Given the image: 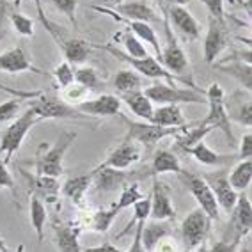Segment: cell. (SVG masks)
Segmentation results:
<instances>
[{"mask_svg": "<svg viewBox=\"0 0 252 252\" xmlns=\"http://www.w3.org/2000/svg\"><path fill=\"white\" fill-rule=\"evenodd\" d=\"M75 139H77L75 131H63L54 144L45 149V153H37L36 158L32 160V167L36 169V174L50 176V178L63 176V160Z\"/></svg>", "mask_w": 252, "mask_h": 252, "instance_id": "6da1fadb", "label": "cell"}, {"mask_svg": "<svg viewBox=\"0 0 252 252\" xmlns=\"http://www.w3.org/2000/svg\"><path fill=\"white\" fill-rule=\"evenodd\" d=\"M206 96V103L210 107L206 117L203 121H199L197 126L203 128H212V130H222L225 137L229 139L231 144H234V133L231 128V119L227 117V110H225V93L219 84H212L204 93Z\"/></svg>", "mask_w": 252, "mask_h": 252, "instance_id": "7a4b0ae2", "label": "cell"}, {"mask_svg": "<svg viewBox=\"0 0 252 252\" xmlns=\"http://www.w3.org/2000/svg\"><path fill=\"white\" fill-rule=\"evenodd\" d=\"M39 121L36 116V112L31 107L25 112L20 114L13 123L2 133V140H0V155L4 153V162L9 163V160L13 158V155L22 148L23 139L27 137V133L32 130V126Z\"/></svg>", "mask_w": 252, "mask_h": 252, "instance_id": "3957f363", "label": "cell"}, {"mask_svg": "<svg viewBox=\"0 0 252 252\" xmlns=\"http://www.w3.org/2000/svg\"><path fill=\"white\" fill-rule=\"evenodd\" d=\"M105 52H108L110 55H114L116 59H119L121 63L128 64L131 69L135 73H139L140 77H146V78H151V80H167V82H183L185 78L180 77H174L172 73H169L165 68H163L160 61L151 55H146V57H130V55H126L125 52L121 50L114 48V46H101Z\"/></svg>", "mask_w": 252, "mask_h": 252, "instance_id": "277c9868", "label": "cell"}, {"mask_svg": "<svg viewBox=\"0 0 252 252\" xmlns=\"http://www.w3.org/2000/svg\"><path fill=\"white\" fill-rule=\"evenodd\" d=\"M121 119L128 126V133H126L125 139L131 140V142H137V144H142L146 149H153L165 137H176L181 131V128H183V126L181 128H167V126H158L149 121L135 123V121H130L125 116H121Z\"/></svg>", "mask_w": 252, "mask_h": 252, "instance_id": "5b68a950", "label": "cell"}, {"mask_svg": "<svg viewBox=\"0 0 252 252\" xmlns=\"http://www.w3.org/2000/svg\"><path fill=\"white\" fill-rule=\"evenodd\" d=\"M93 174V185L96 190L101 192H116V190L125 189L126 185L130 183H139V180L148 178L149 171H130V169H112V167H94V171H91Z\"/></svg>", "mask_w": 252, "mask_h": 252, "instance_id": "8992f818", "label": "cell"}, {"mask_svg": "<svg viewBox=\"0 0 252 252\" xmlns=\"http://www.w3.org/2000/svg\"><path fill=\"white\" fill-rule=\"evenodd\" d=\"M153 105H180V103H206V96L203 91L197 89H180L167 84H155L144 89Z\"/></svg>", "mask_w": 252, "mask_h": 252, "instance_id": "52a82bcc", "label": "cell"}, {"mask_svg": "<svg viewBox=\"0 0 252 252\" xmlns=\"http://www.w3.org/2000/svg\"><path fill=\"white\" fill-rule=\"evenodd\" d=\"M178 176L183 180L185 187L190 190V194L194 195L199 208H201L212 220H219V219H220V208L217 204V199H215V195H213L212 189H210L206 181L203 180V176L194 174V172H189V171H181Z\"/></svg>", "mask_w": 252, "mask_h": 252, "instance_id": "ba28073f", "label": "cell"}, {"mask_svg": "<svg viewBox=\"0 0 252 252\" xmlns=\"http://www.w3.org/2000/svg\"><path fill=\"white\" fill-rule=\"evenodd\" d=\"M31 108L36 112L37 119H86V114L78 112L73 105L66 103L64 99H61L59 96L52 94H41L36 101H32Z\"/></svg>", "mask_w": 252, "mask_h": 252, "instance_id": "9c48e42d", "label": "cell"}, {"mask_svg": "<svg viewBox=\"0 0 252 252\" xmlns=\"http://www.w3.org/2000/svg\"><path fill=\"white\" fill-rule=\"evenodd\" d=\"M212 229V219L201 210L195 208L181 222V240L187 251H194L206 240Z\"/></svg>", "mask_w": 252, "mask_h": 252, "instance_id": "30bf717a", "label": "cell"}, {"mask_svg": "<svg viewBox=\"0 0 252 252\" xmlns=\"http://www.w3.org/2000/svg\"><path fill=\"white\" fill-rule=\"evenodd\" d=\"M229 215L231 220L227 224V233L231 231V236H227V242H242L251 234L252 229V204L247 194L242 192V195H238Z\"/></svg>", "mask_w": 252, "mask_h": 252, "instance_id": "8fae6325", "label": "cell"}, {"mask_svg": "<svg viewBox=\"0 0 252 252\" xmlns=\"http://www.w3.org/2000/svg\"><path fill=\"white\" fill-rule=\"evenodd\" d=\"M227 174H229L227 169H217L215 172H204L201 176H203V180L208 183V187L212 189L219 208H222L229 215L231 210L236 204L238 192H234V189L231 187L229 180H227Z\"/></svg>", "mask_w": 252, "mask_h": 252, "instance_id": "7c38bea8", "label": "cell"}, {"mask_svg": "<svg viewBox=\"0 0 252 252\" xmlns=\"http://www.w3.org/2000/svg\"><path fill=\"white\" fill-rule=\"evenodd\" d=\"M165 46L160 50V64H162L163 68L167 69L169 73H172L174 77H180L183 78V75L187 69H189V59L185 55L183 48L180 46L176 36L172 34L171 27H169V23L165 22Z\"/></svg>", "mask_w": 252, "mask_h": 252, "instance_id": "4fadbf2b", "label": "cell"}, {"mask_svg": "<svg viewBox=\"0 0 252 252\" xmlns=\"http://www.w3.org/2000/svg\"><path fill=\"white\" fill-rule=\"evenodd\" d=\"M208 32L204 36L203 54L204 61L208 64H215L219 55L222 54L227 46V31H225V22H219L215 18L208 20Z\"/></svg>", "mask_w": 252, "mask_h": 252, "instance_id": "5bb4252c", "label": "cell"}, {"mask_svg": "<svg viewBox=\"0 0 252 252\" xmlns=\"http://www.w3.org/2000/svg\"><path fill=\"white\" fill-rule=\"evenodd\" d=\"M140 158H142V151H140L139 144H137V142H131V140L123 139L121 144L108 153V157L99 163V167H112V169H121V171H125L128 167L135 165Z\"/></svg>", "mask_w": 252, "mask_h": 252, "instance_id": "9a60e30c", "label": "cell"}, {"mask_svg": "<svg viewBox=\"0 0 252 252\" xmlns=\"http://www.w3.org/2000/svg\"><path fill=\"white\" fill-rule=\"evenodd\" d=\"M78 112L93 117H110L121 114V99L114 94H99L93 99H86L75 107Z\"/></svg>", "mask_w": 252, "mask_h": 252, "instance_id": "2e32d148", "label": "cell"}, {"mask_svg": "<svg viewBox=\"0 0 252 252\" xmlns=\"http://www.w3.org/2000/svg\"><path fill=\"white\" fill-rule=\"evenodd\" d=\"M23 178L27 180L29 189H31L32 195H36L43 203L54 204L57 203L59 192H61V185H59V178H50V176H39V174H29L22 169Z\"/></svg>", "mask_w": 252, "mask_h": 252, "instance_id": "e0dca14e", "label": "cell"}, {"mask_svg": "<svg viewBox=\"0 0 252 252\" xmlns=\"http://www.w3.org/2000/svg\"><path fill=\"white\" fill-rule=\"evenodd\" d=\"M149 217L155 219V220H171V222H174L176 219V208L171 203L169 190L157 178H155L153 190H151V213H149Z\"/></svg>", "mask_w": 252, "mask_h": 252, "instance_id": "ac0fdd59", "label": "cell"}, {"mask_svg": "<svg viewBox=\"0 0 252 252\" xmlns=\"http://www.w3.org/2000/svg\"><path fill=\"white\" fill-rule=\"evenodd\" d=\"M117 215H119V212H116L112 206L108 210H80L78 227L96 231V233H107Z\"/></svg>", "mask_w": 252, "mask_h": 252, "instance_id": "d6986e66", "label": "cell"}, {"mask_svg": "<svg viewBox=\"0 0 252 252\" xmlns=\"http://www.w3.org/2000/svg\"><path fill=\"white\" fill-rule=\"evenodd\" d=\"M167 16L178 31L189 39H197L201 36V25L194 18V14L187 9V5H169Z\"/></svg>", "mask_w": 252, "mask_h": 252, "instance_id": "ffe728a7", "label": "cell"}, {"mask_svg": "<svg viewBox=\"0 0 252 252\" xmlns=\"http://www.w3.org/2000/svg\"><path fill=\"white\" fill-rule=\"evenodd\" d=\"M0 71L9 73V75H16V73H25V71L43 75V71H39L31 63V59L27 57V54L22 48H11L0 54Z\"/></svg>", "mask_w": 252, "mask_h": 252, "instance_id": "44dd1931", "label": "cell"}, {"mask_svg": "<svg viewBox=\"0 0 252 252\" xmlns=\"http://www.w3.org/2000/svg\"><path fill=\"white\" fill-rule=\"evenodd\" d=\"M187 153L192 155L199 163L208 167H217V169H227V167L233 165L238 160V157H234V155H220L213 151L204 140H199L197 144L192 146Z\"/></svg>", "mask_w": 252, "mask_h": 252, "instance_id": "7402d4cb", "label": "cell"}, {"mask_svg": "<svg viewBox=\"0 0 252 252\" xmlns=\"http://www.w3.org/2000/svg\"><path fill=\"white\" fill-rule=\"evenodd\" d=\"M167 236H174V225L171 220H151L144 224L142 227V245H144L146 252H153L158 242H162Z\"/></svg>", "mask_w": 252, "mask_h": 252, "instance_id": "603a6c76", "label": "cell"}, {"mask_svg": "<svg viewBox=\"0 0 252 252\" xmlns=\"http://www.w3.org/2000/svg\"><path fill=\"white\" fill-rule=\"evenodd\" d=\"M54 233L57 252H82L80 240H78V236H80V227L78 225L54 222Z\"/></svg>", "mask_w": 252, "mask_h": 252, "instance_id": "cb8c5ba5", "label": "cell"}, {"mask_svg": "<svg viewBox=\"0 0 252 252\" xmlns=\"http://www.w3.org/2000/svg\"><path fill=\"white\" fill-rule=\"evenodd\" d=\"M112 11L116 14H119L121 18L130 20V22H144L151 25L153 22L160 20L158 14L148 4H144V2H121Z\"/></svg>", "mask_w": 252, "mask_h": 252, "instance_id": "d4e9b609", "label": "cell"}, {"mask_svg": "<svg viewBox=\"0 0 252 252\" xmlns=\"http://www.w3.org/2000/svg\"><path fill=\"white\" fill-rule=\"evenodd\" d=\"M57 45L61 46V52L64 54L66 61L69 64H84L86 59L91 55L93 46L86 39H78V37H57Z\"/></svg>", "mask_w": 252, "mask_h": 252, "instance_id": "484cf974", "label": "cell"}, {"mask_svg": "<svg viewBox=\"0 0 252 252\" xmlns=\"http://www.w3.org/2000/svg\"><path fill=\"white\" fill-rule=\"evenodd\" d=\"M121 103H126V107L130 108L131 114L137 116L142 121H151L155 112L153 101L144 94V91H131V93H125V94H119Z\"/></svg>", "mask_w": 252, "mask_h": 252, "instance_id": "4316f807", "label": "cell"}, {"mask_svg": "<svg viewBox=\"0 0 252 252\" xmlns=\"http://www.w3.org/2000/svg\"><path fill=\"white\" fill-rule=\"evenodd\" d=\"M153 125L158 126H167V128H181L187 126V119H185L183 112H181L180 105H158L155 108L151 121Z\"/></svg>", "mask_w": 252, "mask_h": 252, "instance_id": "83f0119b", "label": "cell"}, {"mask_svg": "<svg viewBox=\"0 0 252 252\" xmlns=\"http://www.w3.org/2000/svg\"><path fill=\"white\" fill-rule=\"evenodd\" d=\"M91 185H93V174L91 172L84 176H77V178H69L63 185V194L71 199L73 204L82 210L84 208V201H86V194Z\"/></svg>", "mask_w": 252, "mask_h": 252, "instance_id": "f1b7e54d", "label": "cell"}, {"mask_svg": "<svg viewBox=\"0 0 252 252\" xmlns=\"http://www.w3.org/2000/svg\"><path fill=\"white\" fill-rule=\"evenodd\" d=\"M181 171L183 169H181L180 158L176 157L172 151H169V149H160L153 157V162H151V167H149V176L157 178V176L169 174V172L180 174Z\"/></svg>", "mask_w": 252, "mask_h": 252, "instance_id": "f546056e", "label": "cell"}, {"mask_svg": "<svg viewBox=\"0 0 252 252\" xmlns=\"http://www.w3.org/2000/svg\"><path fill=\"white\" fill-rule=\"evenodd\" d=\"M227 180L234 192H245L252 181V160H238L231 174H227Z\"/></svg>", "mask_w": 252, "mask_h": 252, "instance_id": "4dcf8cb0", "label": "cell"}, {"mask_svg": "<svg viewBox=\"0 0 252 252\" xmlns=\"http://www.w3.org/2000/svg\"><path fill=\"white\" fill-rule=\"evenodd\" d=\"M29 217H31V224L37 234V242L45 240V224H46V206L45 203L37 199L36 195H31V203H29Z\"/></svg>", "mask_w": 252, "mask_h": 252, "instance_id": "1f68e13d", "label": "cell"}, {"mask_svg": "<svg viewBox=\"0 0 252 252\" xmlns=\"http://www.w3.org/2000/svg\"><path fill=\"white\" fill-rule=\"evenodd\" d=\"M219 68L222 69L224 73L234 77L236 80L242 84L245 89L251 93L252 89V69H251V64H243V59H236V61H231L229 64L227 63H222L219 64Z\"/></svg>", "mask_w": 252, "mask_h": 252, "instance_id": "d6a6232c", "label": "cell"}, {"mask_svg": "<svg viewBox=\"0 0 252 252\" xmlns=\"http://www.w3.org/2000/svg\"><path fill=\"white\" fill-rule=\"evenodd\" d=\"M133 217H131V220L128 222V225H125L119 233L116 234V240L123 238V236H126V234L130 233V231L135 229V225L139 224V222H146L149 219V213H151V199L149 197H142L139 199L135 204H133Z\"/></svg>", "mask_w": 252, "mask_h": 252, "instance_id": "836d02e7", "label": "cell"}, {"mask_svg": "<svg viewBox=\"0 0 252 252\" xmlns=\"http://www.w3.org/2000/svg\"><path fill=\"white\" fill-rule=\"evenodd\" d=\"M114 87L119 91V94L131 93V91H140L142 89V77L133 69H121L114 77Z\"/></svg>", "mask_w": 252, "mask_h": 252, "instance_id": "e575fe53", "label": "cell"}, {"mask_svg": "<svg viewBox=\"0 0 252 252\" xmlns=\"http://www.w3.org/2000/svg\"><path fill=\"white\" fill-rule=\"evenodd\" d=\"M75 82L84 89L89 91V93L98 91L101 87V78H99L98 71L94 68H91V66H78L75 69Z\"/></svg>", "mask_w": 252, "mask_h": 252, "instance_id": "d590c367", "label": "cell"}, {"mask_svg": "<svg viewBox=\"0 0 252 252\" xmlns=\"http://www.w3.org/2000/svg\"><path fill=\"white\" fill-rule=\"evenodd\" d=\"M142 197H144V194L140 192V185L130 183V185H126L125 189H121V195H119V199H117V203L112 204V208L116 210V212L121 213L123 210L133 206V204Z\"/></svg>", "mask_w": 252, "mask_h": 252, "instance_id": "8d00e7d4", "label": "cell"}, {"mask_svg": "<svg viewBox=\"0 0 252 252\" xmlns=\"http://www.w3.org/2000/svg\"><path fill=\"white\" fill-rule=\"evenodd\" d=\"M225 110H229L227 112V117L229 119H234L236 123H240V125L247 126V128H251L252 125V105H251V99H240L236 105H225Z\"/></svg>", "mask_w": 252, "mask_h": 252, "instance_id": "74e56055", "label": "cell"}, {"mask_svg": "<svg viewBox=\"0 0 252 252\" xmlns=\"http://www.w3.org/2000/svg\"><path fill=\"white\" fill-rule=\"evenodd\" d=\"M117 37H121L123 45H125V54L130 55V57H146L148 54V50H146V45L142 43V41L139 39V37H135L133 34H131L130 31L123 32V34H119Z\"/></svg>", "mask_w": 252, "mask_h": 252, "instance_id": "f35d334b", "label": "cell"}, {"mask_svg": "<svg viewBox=\"0 0 252 252\" xmlns=\"http://www.w3.org/2000/svg\"><path fill=\"white\" fill-rule=\"evenodd\" d=\"M52 75H54L55 82H57V86L61 87V89L71 86L73 82H75V69H73V66L68 61L57 64L54 68V71H52Z\"/></svg>", "mask_w": 252, "mask_h": 252, "instance_id": "ab89813d", "label": "cell"}, {"mask_svg": "<svg viewBox=\"0 0 252 252\" xmlns=\"http://www.w3.org/2000/svg\"><path fill=\"white\" fill-rule=\"evenodd\" d=\"M9 20H11V23H13L14 31L18 32L20 36H23V37L34 36V22H32L29 16L13 11V13H9Z\"/></svg>", "mask_w": 252, "mask_h": 252, "instance_id": "60d3db41", "label": "cell"}, {"mask_svg": "<svg viewBox=\"0 0 252 252\" xmlns=\"http://www.w3.org/2000/svg\"><path fill=\"white\" fill-rule=\"evenodd\" d=\"M87 94H89V91L84 89L82 86H78L77 82H73L71 86L64 87L63 89V99L66 101V103L73 105V107H77L78 103L86 101Z\"/></svg>", "mask_w": 252, "mask_h": 252, "instance_id": "b9f144b4", "label": "cell"}, {"mask_svg": "<svg viewBox=\"0 0 252 252\" xmlns=\"http://www.w3.org/2000/svg\"><path fill=\"white\" fill-rule=\"evenodd\" d=\"M20 107H22L20 99H9V101L0 103V123H7L11 119H16L20 112Z\"/></svg>", "mask_w": 252, "mask_h": 252, "instance_id": "7bdbcfd3", "label": "cell"}, {"mask_svg": "<svg viewBox=\"0 0 252 252\" xmlns=\"http://www.w3.org/2000/svg\"><path fill=\"white\" fill-rule=\"evenodd\" d=\"M52 4H54L61 13L66 14V16L73 22V25H77V4H78V0H52Z\"/></svg>", "mask_w": 252, "mask_h": 252, "instance_id": "ee69618b", "label": "cell"}, {"mask_svg": "<svg viewBox=\"0 0 252 252\" xmlns=\"http://www.w3.org/2000/svg\"><path fill=\"white\" fill-rule=\"evenodd\" d=\"M204 7L210 13V18H215L219 22H225L224 20V0H201Z\"/></svg>", "mask_w": 252, "mask_h": 252, "instance_id": "f6af8a7d", "label": "cell"}, {"mask_svg": "<svg viewBox=\"0 0 252 252\" xmlns=\"http://www.w3.org/2000/svg\"><path fill=\"white\" fill-rule=\"evenodd\" d=\"M252 158V133L247 131L242 137L238 146V160H251Z\"/></svg>", "mask_w": 252, "mask_h": 252, "instance_id": "bcb514c9", "label": "cell"}, {"mask_svg": "<svg viewBox=\"0 0 252 252\" xmlns=\"http://www.w3.org/2000/svg\"><path fill=\"white\" fill-rule=\"evenodd\" d=\"M0 189H7L14 192V180L4 160H0Z\"/></svg>", "mask_w": 252, "mask_h": 252, "instance_id": "7dc6e473", "label": "cell"}, {"mask_svg": "<svg viewBox=\"0 0 252 252\" xmlns=\"http://www.w3.org/2000/svg\"><path fill=\"white\" fill-rule=\"evenodd\" d=\"M242 242H227V240H219L212 245L210 252H238Z\"/></svg>", "mask_w": 252, "mask_h": 252, "instance_id": "c3c4849f", "label": "cell"}, {"mask_svg": "<svg viewBox=\"0 0 252 252\" xmlns=\"http://www.w3.org/2000/svg\"><path fill=\"white\" fill-rule=\"evenodd\" d=\"M144 224H146V222H139V224L135 225V229H133V242H131L130 249H128L126 252H146L144 245H142V238H140Z\"/></svg>", "mask_w": 252, "mask_h": 252, "instance_id": "681fc988", "label": "cell"}, {"mask_svg": "<svg viewBox=\"0 0 252 252\" xmlns=\"http://www.w3.org/2000/svg\"><path fill=\"white\" fill-rule=\"evenodd\" d=\"M153 252H180V249L176 245L174 236H167L162 242H158V245L155 247Z\"/></svg>", "mask_w": 252, "mask_h": 252, "instance_id": "f907efd6", "label": "cell"}, {"mask_svg": "<svg viewBox=\"0 0 252 252\" xmlns=\"http://www.w3.org/2000/svg\"><path fill=\"white\" fill-rule=\"evenodd\" d=\"M82 252H123L110 242H105L101 245H96V247H87V249H82Z\"/></svg>", "mask_w": 252, "mask_h": 252, "instance_id": "816d5d0a", "label": "cell"}, {"mask_svg": "<svg viewBox=\"0 0 252 252\" xmlns=\"http://www.w3.org/2000/svg\"><path fill=\"white\" fill-rule=\"evenodd\" d=\"M160 2L167 4V7H169V5H187L190 0H160Z\"/></svg>", "mask_w": 252, "mask_h": 252, "instance_id": "f5cc1de1", "label": "cell"}, {"mask_svg": "<svg viewBox=\"0 0 252 252\" xmlns=\"http://www.w3.org/2000/svg\"><path fill=\"white\" fill-rule=\"evenodd\" d=\"M2 23H4V11H0V39L5 36V29Z\"/></svg>", "mask_w": 252, "mask_h": 252, "instance_id": "db71d44e", "label": "cell"}, {"mask_svg": "<svg viewBox=\"0 0 252 252\" xmlns=\"http://www.w3.org/2000/svg\"><path fill=\"white\" fill-rule=\"evenodd\" d=\"M123 0H105V4L107 5H112V7H116V5H119L121 4Z\"/></svg>", "mask_w": 252, "mask_h": 252, "instance_id": "11a10c76", "label": "cell"}, {"mask_svg": "<svg viewBox=\"0 0 252 252\" xmlns=\"http://www.w3.org/2000/svg\"><path fill=\"white\" fill-rule=\"evenodd\" d=\"M0 11H5V0H0Z\"/></svg>", "mask_w": 252, "mask_h": 252, "instance_id": "9f6ffc18", "label": "cell"}, {"mask_svg": "<svg viewBox=\"0 0 252 252\" xmlns=\"http://www.w3.org/2000/svg\"><path fill=\"white\" fill-rule=\"evenodd\" d=\"M0 247L5 249V251H7V245H5V242H4V240H2V238H0Z\"/></svg>", "mask_w": 252, "mask_h": 252, "instance_id": "6f0895ef", "label": "cell"}, {"mask_svg": "<svg viewBox=\"0 0 252 252\" xmlns=\"http://www.w3.org/2000/svg\"><path fill=\"white\" fill-rule=\"evenodd\" d=\"M243 252H251V247H249V245H247V249H245V251H243Z\"/></svg>", "mask_w": 252, "mask_h": 252, "instance_id": "680465c9", "label": "cell"}, {"mask_svg": "<svg viewBox=\"0 0 252 252\" xmlns=\"http://www.w3.org/2000/svg\"><path fill=\"white\" fill-rule=\"evenodd\" d=\"M0 252H9V251H5V249H2V247H0Z\"/></svg>", "mask_w": 252, "mask_h": 252, "instance_id": "91938a15", "label": "cell"}, {"mask_svg": "<svg viewBox=\"0 0 252 252\" xmlns=\"http://www.w3.org/2000/svg\"><path fill=\"white\" fill-rule=\"evenodd\" d=\"M185 252H195V251H185Z\"/></svg>", "mask_w": 252, "mask_h": 252, "instance_id": "94428289", "label": "cell"}]
</instances>
